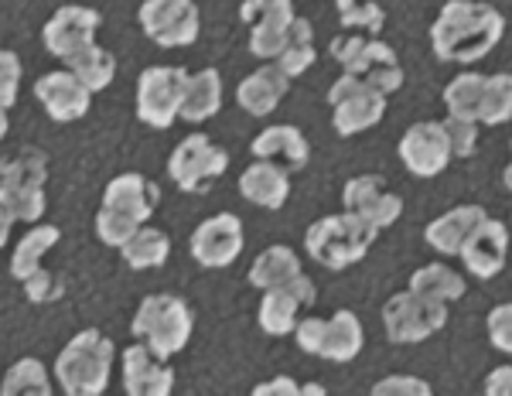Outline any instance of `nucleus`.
<instances>
[{"mask_svg":"<svg viewBox=\"0 0 512 396\" xmlns=\"http://www.w3.org/2000/svg\"><path fill=\"white\" fill-rule=\"evenodd\" d=\"M506 18L485 0H448L431 24V48L441 62H478L499 45Z\"/></svg>","mask_w":512,"mask_h":396,"instance_id":"f257e3e1","label":"nucleus"},{"mask_svg":"<svg viewBox=\"0 0 512 396\" xmlns=\"http://www.w3.org/2000/svg\"><path fill=\"white\" fill-rule=\"evenodd\" d=\"M48 158L38 147H18L4 158L0 168V209H4V233L11 222H35L45 212Z\"/></svg>","mask_w":512,"mask_h":396,"instance_id":"f03ea898","label":"nucleus"},{"mask_svg":"<svg viewBox=\"0 0 512 396\" xmlns=\"http://www.w3.org/2000/svg\"><path fill=\"white\" fill-rule=\"evenodd\" d=\"M113 356H117V345L99 328H86L55 359L59 386L69 396H99L110 386Z\"/></svg>","mask_w":512,"mask_h":396,"instance_id":"7ed1b4c3","label":"nucleus"},{"mask_svg":"<svg viewBox=\"0 0 512 396\" xmlns=\"http://www.w3.org/2000/svg\"><path fill=\"white\" fill-rule=\"evenodd\" d=\"M376 236H379L376 226H369V222H362L359 216H352V212L345 209V212H338V216H325V219L311 222L308 233H304V250H308L311 260L321 263V267L345 270L366 257Z\"/></svg>","mask_w":512,"mask_h":396,"instance_id":"20e7f679","label":"nucleus"},{"mask_svg":"<svg viewBox=\"0 0 512 396\" xmlns=\"http://www.w3.org/2000/svg\"><path fill=\"white\" fill-rule=\"evenodd\" d=\"M134 335L161 356H178L192 338V308L175 294H151L134 315Z\"/></svg>","mask_w":512,"mask_h":396,"instance_id":"39448f33","label":"nucleus"},{"mask_svg":"<svg viewBox=\"0 0 512 396\" xmlns=\"http://www.w3.org/2000/svg\"><path fill=\"white\" fill-rule=\"evenodd\" d=\"M383 325H386L390 342L396 345L424 342V338H431L434 332H441V328L448 325V304L410 287V291L393 294L390 301H386Z\"/></svg>","mask_w":512,"mask_h":396,"instance_id":"423d86ee","label":"nucleus"},{"mask_svg":"<svg viewBox=\"0 0 512 396\" xmlns=\"http://www.w3.org/2000/svg\"><path fill=\"white\" fill-rule=\"evenodd\" d=\"M188 79L192 76L181 65H154V69H144L137 82V117L147 127L168 130L175 117H181Z\"/></svg>","mask_w":512,"mask_h":396,"instance_id":"0eeeda50","label":"nucleus"},{"mask_svg":"<svg viewBox=\"0 0 512 396\" xmlns=\"http://www.w3.org/2000/svg\"><path fill=\"white\" fill-rule=\"evenodd\" d=\"M294 338L308 356L349 362L362 352V325L352 311H335L332 318H301Z\"/></svg>","mask_w":512,"mask_h":396,"instance_id":"6e6552de","label":"nucleus"},{"mask_svg":"<svg viewBox=\"0 0 512 396\" xmlns=\"http://www.w3.org/2000/svg\"><path fill=\"white\" fill-rule=\"evenodd\" d=\"M229 168L226 147L212 144L205 134H188L168 158V175L181 192H205Z\"/></svg>","mask_w":512,"mask_h":396,"instance_id":"1a4fd4ad","label":"nucleus"},{"mask_svg":"<svg viewBox=\"0 0 512 396\" xmlns=\"http://www.w3.org/2000/svg\"><path fill=\"white\" fill-rule=\"evenodd\" d=\"M328 103L335 110L332 120L342 137L362 134V130L376 127L386 117V93H379L373 86H362L349 72H342V79L328 89Z\"/></svg>","mask_w":512,"mask_h":396,"instance_id":"9d476101","label":"nucleus"},{"mask_svg":"<svg viewBox=\"0 0 512 396\" xmlns=\"http://www.w3.org/2000/svg\"><path fill=\"white\" fill-rule=\"evenodd\" d=\"M137 18L144 35L161 48L195 45L198 28H202L195 0H144Z\"/></svg>","mask_w":512,"mask_h":396,"instance_id":"9b49d317","label":"nucleus"},{"mask_svg":"<svg viewBox=\"0 0 512 396\" xmlns=\"http://www.w3.org/2000/svg\"><path fill=\"white\" fill-rule=\"evenodd\" d=\"M315 297H318L315 280L304 274H297L294 280H287V284L267 287L260 301V311H256L260 328L267 335H291L297 328V321H301V311L308 308V304H315Z\"/></svg>","mask_w":512,"mask_h":396,"instance_id":"f8f14e48","label":"nucleus"},{"mask_svg":"<svg viewBox=\"0 0 512 396\" xmlns=\"http://www.w3.org/2000/svg\"><path fill=\"white\" fill-rule=\"evenodd\" d=\"M99 24H103V18H99V11H93V7L65 4L48 18L45 31H41V41H45V48L55 59L65 62L69 55H76L79 48L93 45Z\"/></svg>","mask_w":512,"mask_h":396,"instance_id":"ddd939ff","label":"nucleus"},{"mask_svg":"<svg viewBox=\"0 0 512 396\" xmlns=\"http://www.w3.org/2000/svg\"><path fill=\"white\" fill-rule=\"evenodd\" d=\"M451 154V140L444 123H414V127L403 134L400 140V161L414 171L417 178H434L448 168Z\"/></svg>","mask_w":512,"mask_h":396,"instance_id":"4468645a","label":"nucleus"},{"mask_svg":"<svg viewBox=\"0 0 512 396\" xmlns=\"http://www.w3.org/2000/svg\"><path fill=\"white\" fill-rule=\"evenodd\" d=\"M123 390L130 396H168L175 390V369L168 366V356L137 338V345L123 352Z\"/></svg>","mask_w":512,"mask_h":396,"instance_id":"2eb2a0df","label":"nucleus"},{"mask_svg":"<svg viewBox=\"0 0 512 396\" xmlns=\"http://www.w3.org/2000/svg\"><path fill=\"white\" fill-rule=\"evenodd\" d=\"M342 205L352 216H359L362 222H369V226H376V229L393 226L403 212V198L393 195L379 175L352 178L349 185L342 188Z\"/></svg>","mask_w":512,"mask_h":396,"instance_id":"dca6fc26","label":"nucleus"},{"mask_svg":"<svg viewBox=\"0 0 512 396\" xmlns=\"http://www.w3.org/2000/svg\"><path fill=\"white\" fill-rule=\"evenodd\" d=\"M243 253V222L233 212L205 219L192 233V257L202 267H229Z\"/></svg>","mask_w":512,"mask_h":396,"instance_id":"f3484780","label":"nucleus"},{"mask_svg":"<svg viewBox=\"0 0 512 396\" xmlns=\"http://www.w3.org/2000/svg\"><path fill=\"white\" fill-rule=\"evenodd\" d=\"M35 96L38 103L45 106V113L59 123L79 120L89 113V103H93V89L82 82L72 69L62 72H48L35 82Z\"/></svg>","mask_w":512,"mask_h":396,"instance_id":"a211bd4d","label":"nucleus"},{"mask_svg":"<svg viewBox=\"0 0 512 396\" xmlns=\"http://www.w3.org/2000/svg\"><path fill=\"white\" fill-rule=\"evenodd\" d=\"M506 253H509V229L499 219H485L482 226L468 236V243L461 246L458 257L465 260L468 274L489 280L506 267Z\"/></svg>","mask_w":512,"mask_h":396,"instance_id":"6ab92c4d","label":"nucleus"},{"mask_svg":"<svg viewBox=\"0 0 512 396\" xmlns=\"http://www.w3.org/2000/svg\"><path fill=\"white\" fill-rule=\"evenodd\" d=\"M345 72H349L352 79H359L362 86H373L379 93H396V89L403 86V65L396 59V52L386 41L373 38L366 48H362L359 55H355L352 62L342 65Z\"/></svg>","mask_w":512,"mask_h":396,"instance_id":"aec40b11","label":"nucleus"},{"mask_svg":"<svg viewBox=\"0 0 512 396\" xmlns=\"http://www.w3.org/2000/svg\"><path fill=\"white\" fill-rule=\"evenodd\" d=\"M287 86H291V76L280 69L277 62H267L263 69L250 72L236 89V99L250 117H267L280 106V99L287 96Z\"/></svg>","mask_w":512,"mask_h":396,"instance_id":"412c9836","label":"nucleus"},{"mask_svg":"<svg viewBox=\"0 0 512 396\" xmlns=\"http://www.w3.org/2000/svg\"><path fill=\"white\" fill-rule=\"evenodd\" d=\"M103 205L127 212V216H134L137 222H147V219L154 216V212H158V205H161V188L154 185L151 178L130 171V175H117V178L110 181V185H106Z\"/></svg>","mask_w":512,"mask_h":396,"instance_id":"4be33fe9","label":"nucleus"},{"mask_svg":"<svg viewBox=\"0 0 512 396\" xmlns=\"http://www.w3.org/2000/svg\"><path fill=\"white\" fill-rule=\"evenodd\" d=\"M253 158L274 161L284 171H301L311 158V147L301 130L291 127V123H280V127H267L253 140Z\"/></svg>","mask_w":512,"mask_h":396,"instance_id":"5701e85b","label":"nucleus"},{"mask_svg":"<svg viewBox=\"0 0 512 396\" xmlns=\"http://www.w3.org/2000/svg\"><path fill=\"white\" fill-rule=\"evenodd\" d=\"M287 175L291 171H284L274 161H256L239 175V192H243L246 202L260 205L267 212H277L287 202V195H291V178Z\"/></svg>","mask_w":512,"mask_h":396,"instance_id":"b1692460","label":"nucleus"},{"mask_svg":"<svg viewBox=\"0 0 512 396\" xmlns=\"http://www.w3.org/2000/svg\"><path fill=\"white\" fill-rule=\"evenodd\" d=\"M485 219L489 216H485V209H478V205H458V209L437 216L431 226L424 229V239L437 253H444V257H458L461 246L468 243V236H472Z\"/></svg>","mask_w":512,"mask_h":396,"instance_id":"393cba45","label":"nucleus"},{"mask_svg":"<svg viewBox=\"0 0 512 396\" xmlns=\"http://www.w3.org/2000/svg\"><path fill=\"white\" fill-rule=\"evenodd\" d=\"M222 106V76L216 69H202L188 79L185 89V103H181V117L188 123H202L212 120Z\"/></svg>","mask_w":512,"mask_h":396,"instance_id":"a878e982","label":"nucleus"},{"mask_svg":"<svg viewBox=\"0 0 512 396\" xmlns=\"http://www.w3.org/2000/svg\"><path fill=\"white\" fill-rule=\"evenodd\" d=\"M59 239H62L59 226H35L31 233H24L18 239V246H14V253H11V274L24 284L35 270L45 267L41 260H45V253L52 250Z\"/></svg>","mask_w":512,"mask_h":396,"instance_id":"bb28decb","label":"nucleus"},{"mask_svg":"<svg viewBox=\"0 0 512 396\" xmlns=\"http://www.w3.org/2000/svg\"><path fill=\"white\" fill-rule=\"evenodd\" d=\"M120 253H123V263H127L130 270L161 267V263L171 257V236L164 233V229L140 226L137 233L120 246Z\"/></svg>","mask_w":512,"mask_h":396,"instance_id":"cd10ccee","label":"nucleus"},{"mask_svg":"<svg viewBox=\"0 0 512 396\" xmlns=\"http://www.w3.org/2000/svg\"><path fill=\"white\" fill-rule=\"evenodd\" d=\"M301 274V260L291 246H267L260 257L253 260L250 267V284L267 291V287H277V284H287Z\"/></svg>","mask_w":512,"mask_h":396,"instance_id":"c85d7f7f","label":"nucleus"},{"mask_svg":"<svg viewBox=\"0 0 512 396\" xmlns=\"http://www.w3.org/2000/svg\"><path fill=\"white\" fill-rule=\"evenodd\" d=\"M65 69H72L93 93H99V89H106L113 76H117V59H113V52H106V48H99L93 41V45L79 48L76 55H69Z\"/></svg>","mask_w":512,"mask_h":396,"instance_id":"c756f323","label":"nucleus"},{"mask_svg":"<svg viewBox=\"0 0 512 396\" xmlns=\"http://www.w3.org/2000/svg\"><path fill=\"white\" fill-rule=\"evenodd\" d=\"M315 31H311V24L304 18H294L291 24V35H287V45L284 52L277 55V65L287 72L291 79L304 76V72L315 65Z\"/></svg>","mask_w":512,"mask_h":396,"instance_id":"7c9ffc66","label":"nucleus"},{"mask_svg":"<svg viewBox=\"0 0 512 396\" xmlns=\"http://www.w3.org/2000/svg\"><path fill=\"white\" fill-rule=\"evenodd\" d=\"M410 287L427 297H437V301H444V304L465 297V280H461L458 270H451L448 263H427V267H420L417 274L410 277Z\"/></svg>","mask_w":512,"mask_h":396,"instance_id":"2f4dec72","label":"nucleus"},{"mask_svg":"<svg viewBox=\"0 0 512 396\" xmlns=\"http://www.w3.org/2000/svg\"><path fill=\"white\" fill-rule=\"evenodd\" d=\"M482 96H485V76H478V72H461V76L451 79L448 89H444V106H448V113H454V117L478 120Z\"/></svg>","mask_w":512,"mask_h":396,"instance_id":"473e14b6","label":"nucleus"},{"mask_svg":"<svg viewBox=\"0 0 512 396\" xmlns=\"http://www.w3.org/2000/svg\"><path fill=\"white\" fill-rule=\"evenodd\" d=\"M4 396H52V379H48L45 362L38 359L14 362L4 376Z\"/></svg>","mask_w":512,"mask_h":396,"instance_id":"72a5a7b5","label":"nucleus"},{"mask_svg":"<svg viewBox=\"0 0 512 396\" xmlns=\"http://www.w3.org/2000/svg\"><path fill=\"white\" fill-rule=\"evenodd\" d=\"M506 120H512V76L509 72H495V76H485V96H482V110H478V123L499 127Z\"/></svg>","mask_w":512,"mask_h":396,"instance_id":"f704fd0d","label":"nucleus"},{"mask_svg":"<svg viewBox=\"0 0 512 396\" xmlns=\"http://www.w3.org/2000/svg\"><path fill=\"white\" fill-rule=\"evenodd\" d=\"M239 18L243 24H280V28H287V24H294V0H243V7H239Z\"/></svg>","mask_w":512,"mask_h":396,"instance_id":"c9c22d12","label":"nucleus"},{"mask_svg":"<svg viewBox=\"0 0 512 396\" xmlns=\"http://www.w3.org/2000/svg\"><path fill=\"white\" fill-rule=\"evenodd\" d=\"M140 226H144V222H137L134 216H127V212H120V209H110V205H103V209L96 212V236L103 239L106 246H117V250Z\"/></svg>","mask_w":512,"mask_h":396,"instance_id":"e433bc0d","label":"nucleus"},{"mask_svg":"<svg viewBox=\"0 0 512 396\" xmlns=\"http://www.w3.org/2000/svg\"><path fill=\"white\" fill-rule=\"evenodd\" d=\"M342 28L345 31H362V35H379V31H383V21H386V14H383V7L379 4H373V0H366V4H359V0H355V4H349V7H342Z\"/></svg>","mask_w":512,"mask_h":396,"instance_id":"4c0bfd02","label":"nucleus"},{"mask_svg":"<svg viewBox=\"0 0 512 396\" xmlns=\"http://www.w3.org/2000/svg\"><path fill=\"white\" fill-rule=\"evenodd\" d=\"M287 35H291V24L280 28V24H253L250 28V52L256 59H267V62H277V55L284 52L287 45Z\"/></svg>","mask_w":512,"mask_h":396,"instance_id":"58836bf2","label":"nucleus"},{"mask_svg":"<svg viewBox=\"0 0 512 396\" xmlns=\"http://www.w3.org/2000/svg\"><path fill=\"white\" fill-rule=\"evenodd\" d=\"M441 123H444V130H448L454 158H472L475 144H478V120H472V117H454V113H448V120H441Z\"/></svg>","mask_w":512,"mask_h":396,"instance_id":"ea45409f","label":"nucleus"},{"mask_svg":"<svg viewBox=\"0 0 512 396\" xmlns=\"http://www.w3.org/2000/svg\"><path fill=\"white\" fill-rule=\"evenodd\" d=\"M485 325H489V342L495 349L512 356V304H495Z\"/></svg>","mask_w":512,"mask_h":396,"instance_id":"a19ab883","label":"nucleus"},{"mask_svg":"<svg viewBox=\"0 0 512 396\" xmlns=\"http://www.w3.org/2000/svg\"><path fill=\"white\" fill-rule=\"evenodd\" d=\"M0 72H4V82H0V103H4V110H11L14 106V99H18V82H21V59L18 55L11 52V48H7L4 55H0Z\"/></svg>","mask_w":512,"mask_h":396,"instance_id":"79ce46f5","label":"nucleus"},{"mask_svg":"<svg viewBox=\"0 0 512 396\" xmlns=\"http://www.w3.org/2000/svg\"><path fill=\"white\" fill-rule=\"evenodd\" d=\"M24 294L31 297V301H55V297L62 294V280L52 274V270H35V274H31L28 280H24Z\"/></svg>","mask_w":512,"mask_h":396,"instance_id":"37998d69","label":"nucleus"},{"mask_svg":"<svg viewBox=\"0 0 512 396\" xmlns=\"http://www.w3.org/2000/svg\"><path fill=\"white\" fill-rule=\"evenodd\" d=\"M376 396H393V393H414V396H431V383L417 376H386L373 386Z\"/></svg>","mask_w":512,"mask_h":396,"instance_id":"c03bdc74","label":"nucleus"},{"mask_svg":"<svg viewBox=\"0 0 512 396\" xmlns=\"http://www.w3.org/2000/svg\"><path fill=\"white\" fill-rule=\"evenodd\" d=\"M369 41H373V35H362V31H342V35L332 38V55L345 65V62H352L355 55L369 45Z\"/></svg>","mask_w":512,"mask_h":396,"instance_id":"a18cd8bd","label":"nucleus"},{"mask_svg":"<svg viewBox=\"0 0 512 396\" xmlns=\"http://www.w3.org/2000/svg\"><path fill=\"white\" fill-rule=\"evenodd\" d=\"M485 393H489V396H512V366L492 369L489 383H485Z\"/></svg>","mask_w":512,"mask_h":396,"instance_id":"49530a36","label":"nucleus"},{"mask_svg":"<svg viewBox=\"0 0 512 396\" xmlns=\"http://www.w3.org/2000/svg\"><path fill=\"white\" fill-rule=\"evenodd\" d=\"M256 393H260V396H277V393H301V386H297L294 379L280 376V379H270V383H260V386H256Z\"/></svg>","mask_w":512,"mask_h":396,"instance_id":"de8ad7c7","label":"nucleus"},{"mask_svg":"<svg viewBox=\"0 0 512 396\" xmlns=\"http://www.w3.org/2000/svg\"><path fill=\"white\" fill-rule=\"evenodd\" d=\"M502 178H506V188H509V192H512V164H509V168H506V175H502Z\"/></svg>","mask_w":512,"mask_h":396,"instance_id":"09e8293b","label":"nucleus"}]
</instances>
